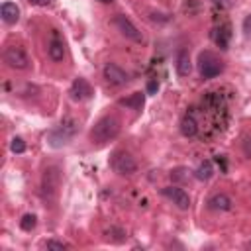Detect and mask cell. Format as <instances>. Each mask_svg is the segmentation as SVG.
I'll return each mask as SVG.
<instances>
[{
    "instance_id": "cell-1",
    "label": "cell",
    "mask_w": 251,
    "mask_h": 251,
    "mask_svg": "<svg viewBox=\"0 0 251 251\" xmlns=\"http://www.w3.org/2000/svg\"><path fill=\"white\" fill-rule=\"evenodd\" d=\"M122 129V120L116 116V114H108V116H102L90 129L88 137L94 145H102V143H108L112 139L118 137Z\"/></svg>"
},
{
    "instance_id": "cell-2",
    "label": "cell",
    "mask_w": 251,
    "mask_h": 251,
    "mask_svg": "<svg viewBox=\"0 0 251 251\" xmlns=\"http://www.w3.org/2000/svg\"><path fill=\"white\" fill-rule=\"evenodd\" d=\"M76 131H78V120L73 116H65L57 127L47 131V135H45L47 145L53 149H59V147L71 143V139L76 135Z\"/></svg>"
},
{
    "instance_id": "cell-3",
    "label": "cell",
    "mask_w": 251,
    "mask_h": 251,
    "mask_svg": "<svg viewBox=\"0 0 251 251\" xmlns=\"http://www.w3.org/2000/svg\"><path fill=\"white\" fill-rule=\"evenodd\" d=\"M198 71H200V76L204 80H210L214 76H218L222 71H224V63L222 59L212 53V51H202L198 55Z\"/></svg>"
},
{
    "instance_id": "cell-4",
    "label": "cell",
    "mask_w": 251,
    "mask_h": 251,
    "mask_svg": "<svg viewBox=\"0 0 251 251\" xmlns=\"http://www.w3.org/2000/svg\"><path fill=\"white\" fill-rule=\"evenodd\" d=\"M4 61H6V65H8L10 69H16V71H25V69L29 67V57H27V53H25L22 47H18V45L6 47V51H4Z\"/></svg>"
},
{
    "instance_id": "cell-5",
    "label": "cell",
    "mask_w": 251,
    "mask_h": 251,
    "mask_svg": "<svg viewBox=\"0 0 251 251\" xmlns=\"http://www.w3.org/2000/svg\"><path fill=\"white\" fill-rule=\"evenodd\" d=\"M114 25L118 27V31H120L124 37H127V39H131V41H135V43H141V41H143L141 31L137 29V25H135L126 14H116Z\"/></svg>"
},
{
    "instance_id": "cell-6",
    "label": "cell",
    "mask_w": 251,
    "mask_h": 251,
    "mask_svg": "<svg viewBox=\"0 0 251 251\" xmlns=\"http://www.w3.org/2000/svg\"><path fill=\"white\" fill-rule=\"evenodd\" d=\"M61 186V171L57 167H47L43 173V180H41V188H43V196L45 198H53L57 194Z\"/></svg>"
},
{
    "instance_id": "cell-7",
    "label": "cell",
    "mask_w": 251,
    "mask_h": 251,
    "mask_svg": "<svg viewBox=\"0 0 251 251\" xmlns=\"http://www.w3.org/2000/svg\"><path fill=\"white\" fill-rule=\"evenodd\" d=\"M112 167L118 175H124V176H129L137 171V161L129 155V153H116L114 161H112Z\"/></svg>"
},
{
    "instance_id": "cell-8",
    "label": "cell",
    "mask_w": 251,
    "mask_h": 251,
    "mask_svg": "<svg viewBox=\"0 0 251 251\" xmlns=\"http://www.w3.org/2000/svg\"><path fill=\"white\" fill-rule=\"evenodd\" d=\"M94 94V88L90 86V82L82 76L75 78L73 84H71V98L76 100V102H82V100H88L90 96Z\"/></svg>"
},
{
    "instance_id": "cell-9",
    "label": "cell",
    "mask_w": 251,
    "mask_h": 251,
    "mask_svg": "<svg viewBox=\"0 0 251 251\" xmlns=\"http://www.w3.org/2000/svg\"><path fill=\"white\" fill-rule=\"evenodd\" d=\"M163 194H165L178 210H188V208H190V196H188L182 188H178V186H165V188H163Z\"/></svg>"
},
{
    "instance_id": "cell-10",
    "label": "cell",
    "mask_w": 251,
    "mask_h": 251,
    "mask_svg": "<svg viewBox=\"0 0 251 251\" xmlns=\"http://www.w3.org/2000/svg\"><path fill=\"white\" fill-rule=\"evenodd\" d=\"M104 78L110 82V84H116V86H122L129 80V75L116 63H106L104 67Z\"/></svg>"
},
{
    "instance_id": "cell-11",
    "label": "cell",
    "mask_w": 251,
    "mask_h": 251,
    "mask_svg": "<svg viewBox=\"0 0 251 251\" xmlns=\"http://www.w3.org/2000/svg\"><path fill=\"white\" fill-rule=\"evenodd\" d=\"M175 67H176L178 76H190V73H192V59H190V53L186 49H180L176 53Z\"/></svg>"
},
{
    "instance_id": "cell-12",
    "label": "cell",
    "mask_w": 251,
    "mask_h": 251,
    "mask_svg": "<svg viewBox=\"0 0 251 251\" xmlns=\"http://www.w3.org/2000/svg\"><path fill=\"white\" fill-rule=\"evenodd\" d=\"M208 208L214 212H229L231 210V198L224 192H218L214 196H210L208 200Z\"/></svg>"
},
{
    "instance_id": "cell-13",
    "label": "cell",
    "mask_w": 251,
    "mask_h": 251,
    "mask_svg": "<svg viewBox=\"0 0 251 251\" xmlns=\"http://www.w3.org/2000/svg\"><path fill=\"white\" fill-rule=\"evenodd\" d=\"M0 16L6 24H16L20 20V8L14 2H4L0 8Z\"/></svg>"
},
{
    "instance_id": "cell-14",
    "label": "cell",
    "mask_w": 251,
    "mask_h": 251,
    "mask_svg": "<svg viewBox=\"0 0 251 251\" xmlns=\"http://www.w3.org/2000/svg\"><path fill=\"white\" fill-rule=\"evenodd\" d=\"M180 133L184 135V137H194L196 133H198V124H196V120L192 118V116H184L182 120H180Z\"/></svg>"
},
{
    "instance_id": "cell-15",
    "label": "cell",
    "mask_w": 251,
    "mask_h": 251,
    "mask_svg": "<svg viewBox=\"0 0 251 251\" xmlns=\"http://www.w3.org/2000/svg\"><path fill=\"white\" fill-rule=\"evenodd\" d=\"M47 51H49V57H51L53 61H63V57H65V45H63L61 41H57V39H53V41L49 43Z\"/></svg>"
},
{
    "instance_id": "cell-16",
    "label": "cell",
    "mask_w": 251,
    "mask_h": 251,
    "mask_svg": "<svg viewBox=\"0 0 251 251\" xmlns=\"http://www.w3.org/2000/svg\"><path fill=\"white\" fill-rule=\"evenodd\" d=\"M120 104H122V106H126V108H133V110H139V108L143 106V94H141V92H133L129 98H124V100H120Z\"/></svg>"
},
{
    "instance_id": "cell-17",
    "label": "cell",
    "mask_w": 251,
    "mask_h": 251,
    "mask_svg": "<svg viewBox=\"0 0 251 251\" xmlns=\"http://www.w3.org/2000/svg\"><path fill=\"white\" fill-rule=\"evenodd\" d=\"M194 175H196L198 180H208V178H212V175H214V167H212V163H210V161L200 163V167L196 169Z\"/></svg>"
},
{
    "instance_id": "cell-18",
    "label": "cell",
    "mask_w": 251,
    "mask_h": 251,
    "mask_svg": "<svg viewBox=\"0 0 251 251\" xmlns=\"http://www.w3.org/2000/svg\"><path fill=\"white\" fill-rule=\"evenodd\" d=\"M35 224H37V216H35V214H25V216L20 220V227H22L24 231H31V229L35 227Z\"/></svg>"
},
{
    "instance_id": "cell-19",
    "label": "cell",
    "mask_w": 251,
    "mask_h": 251,
    "mask_svg": "<svg viewBox=\"0 0 251 251\" xmlns=\"http://www.w3.org/2000/svg\"><path fill=\"white\" fill-rule=\"evenodd\" d=\"M10 149H12L14 153H24V151H25V141H24L22 137H14L12 143H10Z\"/></svg>"
},
{
    "instance_id": "cell-20",
    "label": "cell",
    "mask_w": 251,
    "mask_h": 251,
    "mask_svg": "<svg viewBox=\"0 0 251 251\" xmlns=\"http://www.w3.org/2000/svg\"><path fill=\"white\" fill-rule=\"evenodd\" d=\"M47 249H51V251H65L67 249V245L65 243H61V241H47V245H45Z\"/></svg>"
},
{
    "instance_id": "cell-21",
    "label": "cell",
    "mask_w": 251,
    "mask_h": 251,
    "mask_svg": "<svg viewBox=\"0 0 251 251\" xmlns=\"http://www.w3.org/2000/svg\"><path fill=\"white\" fill-rule=\"evenodd\" d=\"M243 33L247 39H251V14L245 16V20H243Z\"/></svg>"
},
{
    "instance_id": "cell-22",
    "label": "cell",
    "mask_w": 251,
    "mask_h": 251,
    "mask_svg": "<svg viewBox=\"0 0 251 251\" xmlns=\"http://www.w3.org/2000/svg\"><path fill=\"white\" fill-rule=\"evenodd\" d=\"M27 2L33 4V6H41V8H43V6H49L53 0H27Z\"/></svg>"
},
{
    "instance_id": "cell-23",
    "label": "cell",
    "mask_w": 251,
    "mask_h": 251,
    "mask_svg": "<svg viewBox=\"0 0 251 251\" xmlns=\"http://www.w3.org/2000/svg\"><path fill=\"white\" fill-rule=\"evenodd\" d=\"M243 153H245V157H251V137L243 143Z\"/></svg>"
},
{
    "instance_id": "cell-24",
    "label": "cell",
    "mask_w": 251,
    "mask_h": 251,
    "mask_svg": "<svg viewBox=\"0 0 251 251\" xmlns=\"http://www.w3.org/2000/svg\"><path fill=\"white\" fill-rule=\"evenodd\" d=\"M151 18H153V20H161V22H167V20H169V16L159 14V12H151Z\"/></svg>"
},
{
    "instance_id": "cell-25",
    "label": "cell",
    "mask_w": 251,
    "mask_h": 251,
    "mask_svg": "<svg viewBox=\"0 0 251 251\" xmlns=\"http://www.w3.org/2000/svg\"><path fill=\"white\" fill-rule=\"evenodd\" d=\"M157 88H159V84H157V82H149V86H147V90H149V92H155Z\"/></svg>"
},
{
    "instance_id": "cell-26",
    "label": "cell",
    "mask_w": 251,
    "mask_h": 251,
    "mask_svg": "<svg viewBox=\"0 0 251 251\" xmlns=\"http://www.w3.org/2000/svg\"><path fill=\"white\" fill-rule=\"evenodd\" d=\"M216 4H222V6H229V2L227 0H214Z\"/></svg>"
},
{
    "instance_id": "cell-27",
    "label": "cell",
    "mask_w": 251,
    "mask_h": 251,
    "mask_svg": "<svg viewBox=\"0 0 251 251\" xmlns=\"http://www.w3.org/2000/svg\"><path fill=\"white\" fill-rule=\"evenodd\" d=\"M100 2H112V0H100Z\"/></svg>"
},
{
    "instance_id": "cell-28",
    "label": "cell",
    "mask_w": 251,
    "mask_h": 251,
    "mask_svg": "<svg viewBox=\"0 0 251 251\" xmlns=\"http://www.w3.org/2000/svg\"><path fill=\"white\" fill-rule=\"evenodd\" d=\"M249 245H251V241H249Z\"/></svg>"
}]
</instances>
